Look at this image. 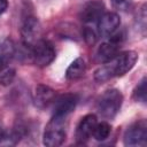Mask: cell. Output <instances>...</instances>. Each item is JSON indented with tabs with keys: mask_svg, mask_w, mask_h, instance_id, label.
<instances>
[{
	"mask_svg": "<svg viewBox=\"0 0 147 147\" xmlns=\"http://www.w3.org/2000/svg\"><path fill=\"white\" fill-rule=\"evenodd\" d=\"M137 60L138 54L134 51L119 52L94 71V79L98 83H105L111 78L124 76L134 67Z\"/></svg>",
	"mask_w": 147,
	"mask_h": 147,
	"instance_id": "6da1fadb",
	"label": "cell"
},
{
	"mask_svg": "<svg viewBox=\"0 0 147 147\" xmlns=\"http://www.w3.org/2000/svg\"><path fill=\"white\" fill-rule=\"evenodd\" d=\"M15 44L10 39L0 41V85L8 86L13 83L16 76L14 60L16 56Z\"/></svg>",
	"mask_w": 147,
	"mask_h": 147,
	"instance_id": "7a4b0ae2",
	"label": "cell"
},
{
	"mask_svg": "<svg viewBox=\"0 0 147 147\" xmlns=\"http://www.w3.org/2000/svg\"><path fill=\"white\" fill-rule=\"evenodd\" d=\"M67 126H68V117L52 115V118L47 123L42 142L48 147H57L61 146L67 138Z\"/></svg>",
	"mask_w": 147,
	"mask_h": 147,
	"instance_id": "3957f363",
	"label": "cell"
},
{
	"mask_svg": "<svg viewBox=\"0 0 147 147\" xmlns=\"http://www.w3.org/2000/svg\"><path fill=\"white\" fill-rule=\"evenodd\" d=\"M123 103V95L117 88H110L102 93L96 102V110L105 119H113L119 111Z\"/></svg>",
	"mask_w": 147,
	"mask_h": 147,
	"instance_id": "277c9868",
	"label": "cell"
},
{
	"mask_svg": "<svg viewBox=\"0 0 147 147\" xmlns=\"http://www.w3.org/2000/svg\"><path fill=\"white\" fill-rule=\"evenodd\" d=\"M29 54L37 67L44 68L49 65L55 59V48L49 40L39 39L29 51Z\"/></svg>",
	"mask_w": 147,
	"mask_h": 147,
	"instance_id": "5b68a950",
	"label": "cell"
},
{
	"mask_svg": "<svg viewBox=\"0 0 147 147\" xmlns=\"http://www.w3.org/2000/svg\"><path fill=\"white\" fill-rule=\"evenodd\" d=\"M125 39V34L123 31H118L116 30L114 33H111L109 36V40L102 42L95 54V59L96 61L105 63L109 60H111L115 55H117L119 53L121 49V45L123 44Z\"/></svg>",
	"mask_w": 147,
	"mask_h": 147,
	"instance_id": "8992f818",
	"label": "cell"
},
{
	"mask_svg": "<svg viewBox=\"0 0 147 147\" xmlns=\"http://www.w3.org/2000/svg\"><path fill=\"white\" fill-rule=\"evenodd\" d=\"M21 37L23 46L29 51L39 39H41V25L36 16L28 15L23 20L21 26Z\"/></svg>",
	"mask_w": 147,
	"mask_h": 147,
	"instance_id": "52a82bcc",
	"label": "cell"
},
{
	"mask_svg": "<svg viewBox=\"0 0 147 147\" xmlns=\"http://www.w3.org/2000/svg\"><path fill=\"white\" fill-rule=\"evenodd\" d=\"M147 141V123L145 119H140L131 124L123 136V142L125 146H145Z\"/></svg>",
	"mask_w": 147,
	"mask_h": 147,
	"instance_id": "ba28073f",
	"label": "cell"
},
{
	"mask_svg": "<svg viewBox=\"0 0 147 147\" xmlns=\"http://www.w3.org/2000/svg\"><path fill=\"white\" fill-rule=\"evenodd\" d=\"M78 100H79L78 95L74 94V93H67V94H62V95L55 98V100L52 105L53 106V115L68 117L75 110Z\"/></svg>",
	"mask_w": 147,
	"mask_h": 147,
	"instance_id": "9c48e42d",
	"label": "cell"
},
{
	"mask_svg": "<svg viewBox=\"0 0 147 147\" xmlns=\"http://www.w3.org/2000/svg\"><path fill=\"white\" fill-rule=\"evenodd\" d=\"M96 123H98V118L94 114H88L80 119V122L78 123L76 127V132H75V138H76L77 144L83 145L87 142L90 138H92Z\"/></svg>",
	"mask_w": 147,
	"mask_h": 147,
	"instance_id": "30bf717a",
	"label": "cell"
},
{
	"mask_svg": "<svg viewBox=\"0 0 147 147\" xmlns=\"http://www.w3.org/2000/svg\"><path fill=\"white\" fill-rule=\"evenodd\" d=\"M105 13V6L101 1H90L87 2L79 13V17L85 25H95Z\"/></svg>",
	"mask_w": 147,
	"mask_h": 147,
	"instance_id": "8fae6325",
	"label": "cell"
},
{
	"mask_svg": "<svg viewBox=\"0 0 147 147\" xmlns=\"http://www.w3.org/2000/svg\"><path fill=\"white\" fill-rule=\"evenodd\" d=\"M121 25V17L118 14L113 11H107L101 15L96 23V30L100 36L109 37L116 30H118Z\"/></svg>",
	"mask_w": 147,
	"mask_h": 147,
	"instance_id": "7c38bea8",
	"label": "cell"
},
{
	"mask_svg": "<svg viewBox=\"0 0 147 147\" xmlns=\"http://www.w3.org/2000/svg\"><path fill=\"white\" fill-rule=\"evenodd\" d=\"M55 98H56V93L49 86L44 84H39L36 86L33 100L36 107H38L39 109H46L49 106H52Z\"/></svg>",
	"mask_w": 147,
	"mask_h": 147,
	"instance_id": "4fadbf2b",
	"label": "cell"
},
{
	"mask_svg": "<svg viewBox=\"0 0 147 147\" xmlns=\"http://www.w3.org/2000/svg\"><path fill=\"white\" fill-rule=\"evenodd\" d=\"M85 70H86V64H85V61L82 59V57H77L76 60H74L70 65L67 68V71H65V77L67 79L69 80H76L80 77L84 76L85 74Z\"/></svg>",
	"mask_w": 147,
	"mask_h": 147,
	"instance_id": "5bb4252c",
	"label": "cell"
},
{
	"mask_svg": "<svg viewBox=\"0 0 147 147\" xmlns=\"http://www.w3.org/2000/svg\"><path fill=\"white\" fill-rule=\"evenodd\" d=\"M110 132H111V126H110V124H109L108 122H106V121H102V122H100V123H99V122L96 123L92 137H93L95 140H98V141H103V140H106V139L109 137Z\"/></svg>",
	"mask_w": 147,
	"mask_h": 147,
	"instance_id": "9a60e30c",
	"label": "cell"
},
{
	"mask_svg": "<svg viewBox=\"0 0 147 147\" xmlns=\"http://www.w3.org/2000/svg\"><path fill=\"white\" fill-rule=\"evenodd\" d=\"M98 30L94 25H85L83 28V38L88 45H94L98 40Z\"/></svg>",
	"mask_w": 147,
	"mask_h": 147,
	"instance_id": "2e32d148",
	"label": "cell"
},
{
	"mask_svg": "<svg viewBox=\"0 0 147 147\" xmlns=\"http://www.w3.org/2000/svg\"><path fill=\"white\" fill-rule=\"evenodd\" d=\"M133 98L139 102L146 103V77H144L137 85L133 92Z\"/></svg>",
	"mask_w": 147,
	"mask_h": 147,
	"instance_id": "e0dca14e",
	"label": "cell"
},
{
	"mask_svg": "<svg viewBox=\"0 0 147 147\" xmlns=\"http://www.w3.org/2000/svg\"><path fill=\"white\" fill-rule=\"evenodd\" d=\"M113 7L119 11H129L132 8V0H110Z\"/></svg>",
	"mask_w": 147,
	"mask_h": 147,
	"instance_id": "ac0fdd59",
	"label": "cell"
},
{
	"mask_svg": "<svg viewBox=\"0 0 147 147\" xmlns=\"http://www.w3.org/2000/svg\"><path fill=\"white\" fill-rule=\"evenodd\" d=\"M7 7H8V1L7 0H0V15L6 11Z\"/></svg>",
	"mask_w": 147,
	"mask_h": 147,
	"instance_id": "d6986e66",
	"label": "cell"
},
{
	"mask_svg": "<svg viewBox=\"0 0 147 147\" xmlns=\"http://www.w3.org/2000/svg\"><path fill=\"white\" fill-rule=\"evenodd\" d=\"M5 138H6V131H5L3 126H2V124L0 123V142H1Z\"/></svg>",
	"mask_w": 147,
	"mask_h": 147,
	"instance_id": "ffe728a7",
	"label": "cell"
}]
</instances>
